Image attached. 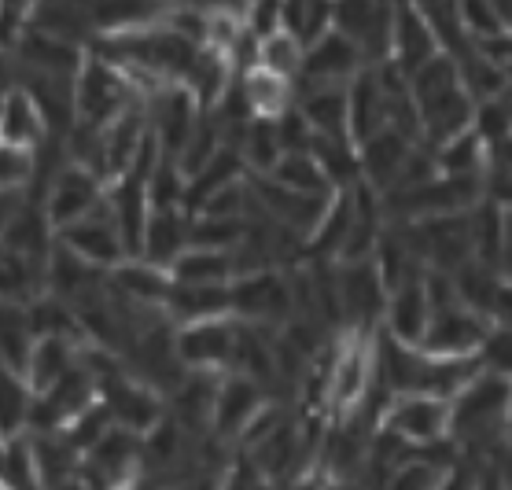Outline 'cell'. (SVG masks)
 <instances>
[{
  "label": "cell",
  "mask_w": 512,
  "mask_h": 490,
  "mask_svg": "<svg viewBox=\"0 0 512 490\" xmlns=\"http://www.w3.org/2000/svg\"><path fill=\"white\" fill-rule=\"evenodd\" d=\"M347 129L354 144H365L376 137L380 129H387V100H384V82L380 70L365 67L347 85Z\"/></svg>",
  "instance_id": "obj_23"
},
{
  "label": "cell",
  "mask_w": 512,
  "mask_h": 490,
  "mask_svg": "<svg viewBox=\"0 0 512 490\" xmlns=\"http://www.w3.org/2000/svg\"><path fill=\"white\" fill-rule=\"evenodd\" d=\"M361 70H365V59H361L358 48L350 45L343 34L328 30L317 45L306 48L303 70H299V78H295V82H303V85H350Z\"/></svg>",
  "instance_id": "obj_17"
},
{
  "label": "cell",
  "mask_w": 512,
  "mask_h": 490,
  "mask_svg": "<svg viewBox=\"0 0 512 490\" xmlns=\"http://www.w3.org/2000/svg\"><path fill=\"white\" fill-rule=\"evenodd\" d=\"M192 247V214L185 207H152L140 258L159 269H170Z\"/></svg>",
  "instance_id": "obj_20"
},
{
  "label": "cell",
  "mask_w": 512,
  "mask_h": 490,
  "mask_svg": "<svg viewBox=\"0 0 512 490\" xmlns=\"http://www.w3.org/2000/svg\"><path fill=\"white\" fill-rule=\"evenodd\" d=\"M236 85H240V96H244L251 118H258V122H277L295 107V82L280 78L273 70L251 67L244 74H236Z\"/></svg>",
  "instance_id": "obj_26"
},
{
  "label": "cell",
  "mask_w": 512,
  "mask_h": 490,
  "mask_svg": "<svg viewBox=\"0 0 512 490\" xmlns=\"http://www.w3.org/2000/svg\"><path fill=\"white\" fill-rule=\"evenodd\" d=\"M111 490H144L140 483H122V487H111Z\"/></svg>",
  "instance_id": "obj_45"
},
{
  "label": "cell",
  "mask_w": 512,
  "mask_h": 490,
  "mask_svg": "<svg viewBox=\"0 0 512 490\" xmlns=\"http://www.w3.org/2000/svg\"><path fill=\"white\" fill-rule=\"evenodd\" d=\"M494 15H498L505 37H512V0H494Z\"/></svg>",
  "instance_id": "obj_43"
},
{
  "label": "cell",
  "mask_w": 512,
  "mask_h": 490,
  "mask_svg": "<svg viewBox=\"0 0 512 490\" xmlns=\"http://www.w3.org/2000/svg\"><path fill=\"white\" fill-rule=\"evenodd\" d=\"M104 196H107V185L100 177H93L89 170H82V166L67 163L56 174V181L45 188L41 207H45L48 222L56 225V233H59V229H67V225L89 218V214L104 203Z\"/></svg>",
  "instance_id": "obj_12"
},
{
  "label": "cell",
  "mask_w": 512,
  "mask_h": 490,
  "mask_svg": "<svg viewBox=\"0 0 512 490\" xmlns=\"http://www.w3.org/2000/svg\"><path fill=\"white\" fill-rule=\"evenodd\" d=\"M269 181H277L280 188H288V192H303V196H336L332 185H328V177L321 174V166L310 152H299V155H284L277 163V170L269 174Z\"/></svg>",
  "instance_id": "obj_34"
},
{
  "label": "cell",
  "mask_w": 512,
  "mask_h": 490,
  "mask_svg": "<svg viewBox=\"0 0 512 490\" xmlns=\"http://www.w3.org/2000/svg\"><path fill=\"white\" fill-rule=\"evenodd\" d=\"M428 325H431V299L424 277L406 280V284H398V288L387 292L380 336L406 343V347H420L424 336H428Z\"/></svg>",
  "instance_id": "obj_13"
},
{
  "label": "cell",
  "mask_w": 512,
  "mask_h": 490,
  "mask_svg": "<svg viewBox=\"0 0 512 490\" xmlns=\"http://www.w3.org/2000/svg\"><path fill=\"white\" fill-rule=\"evenodd\" d=\"M505 443H512V387H509V406H505Z\"/></svg>",
  "instance_id": "obj_44"
},
{
  "label": "cell",
  "mask_w": 512,
  "mask_h": 490,
  "mask_svg": "<svg viewBox=\"0 0 512 490\" xmlns=\"http://www.w3.org/2000/svg\"><path fill=\"white\" fill-rule=\"evenodd\" d=\"M56 244L63 247V251H70L74 258H82L85 266L100 269V273H111V269H118L122 262H129L122 233H118L115 218H111V210H107V196L89 218L67 225V229H59Z\"/></svg>",
  "instance_id": "obj_9"
},
{
  "label": "cell",
  "mask_w": 512,
  "mask_h": 490,
  "mask_svg": "<svg viewBox=\"0 0 512 490\" xmlns=\"http://www.w3.org/2000/svg\"><path fill=\"white\" fill-rule=\"evenodd\" d=\"M439 56V45L431 37V26L420 12V4H395V34H391V67L402 74H417L428 59Z\"/></svg>",
  "instance_id": "obj_21"
},
{
  "label": "cell",
  "mask_w": 512,
  "mask_h": 490,
  "mask_svg": "<svg viewBox=\"0 0 512 490\" xmlns=\"http://www.w3.org/2000/svg\"><path fill=\"white\" fill-rule=\"evenodd\" d=\"M490 317L468 310L461 299L431 306V325L420 347L435 358H479V350L490 336Z\"/></svg>",
  "instance_id": "obj_7"
},
{
  "label": "cell",
  "mask_w": 512,
  "mask_h": 490,
  "mask_svg": "<svg viewBox=\"0 0 512 490\" xmlns=\"http://www.w3.org/2000/svg\"><path fill=\"white\" fill-rule=\"evenodd\" d=\"M280 30L303 48L317 45L332 30V4H280Z\"/></svg>",
  "instance_id": "obj_36"
},
{
  "label": "cell",
  "mask_w": 512,
  "mask_h": 490,
  "mask_svg": "<svg viewBox=\"0 0 512 490\" xmlns=\"http://www.w3.org/2000/svg\"><path fill=\"white\" fill-rule=\"evenodd\" d=\"M376 432L406 450H435L454 443V402L435 395H391L380 409Z\"/></svg>",
  "instance_id": "obj_2"
},
{
  "label": "cell",
  "mask_w": 512,
  "mask_h": 490,
  "mask_svg": "<svg viewBox=\"0 0 512 490\" xmlns=\"http://www.w3.org/2000/svg\"><path fill=\"white\" fill-rule=\"evenodd\" d=\"M174 284H192V288H229L236 280V262L229 251L214 247H188L174 266L166 269Z\"/></svg>",
  "instance_id": "obj_29"
},
{
  "label": "cell",
  "mask_w": 512,
  "mask_h": 490,
  "mask_svg": "<svg viewBox=\"0 0 512 490\" xmlns=\"http://www.w3.org/2000/svg\"><path fill=\"white\" fill-rule=\"evenodd\" d=\"M498 273H501V280H512V210H501V236H498Z\"/></svg>",
  "instance_id": "obj_42"
},
{
  "label": "cell",
  "mask_w": 512,
  "mask_h": 490,
  "mask_svg": "<svg viewBox=\"0 0 512 490\" xmlns=\"http://www.w3.org/2000/svg\"><path fill=\"white\" fill-rule=\"evenodd\" d=\"M0 487L4 490H41L30 432L15 435V439H4V450H0Z\"/></svg>",
  "instance_id": "obj_33"
},
{
  "label": "cell",
  "mask_w": 512,
  "mask_h": 490,
  "mask_svg": "<svg viewBox=\"0 0 512 490\" xmlns=\"http://www.w3.org/2000/svg\"><path fill=\"white\" fill-rule=\"evenodd\" d=\"M303 56L306 48L288 34V30H277V34H269L258 41V67L262 70H273L280 78H299V70H303Z\"/></svg>",
  "instance_id": "obj_38"
},
{
  "label": "cell",
  "mask_w": 512,
  "mask_h": 490,
  "mask_svg": "<svg viewBox=\"0 0 512 490\" xmlns=\"http://www.w3.org/2000/svg\"><path fill=\"white\" fill-rule=\"evenodd\" d=\"M454 472L450 461H435V457H413L406 454V461L384 479L380 490H443L446 476Z\"/></svg>",
  "instance_id": "obj_35"
},
{
  "label": "cell",
  "mask_w": 512,
  "mask_h": 490,
  "mask_svg": "<svg viewBox=\"0 0 512 490\" xmlns=\"http://www.w3.org/2000/svg\"><path fill=\"white\" fill-rule=\"evenodd\" d=\"M107 284H111V292L126 295L133 303L163 310L166 292H170V273L144 262V258H129V262H122L118 269L107 273Z\"/></svg>",
  "instance_id": "obj_28"
},
{
  "label": "cell",
  "mask_w": 512,
  "mask_h": 490,
  "mask_svg": "<svg viewBox=\"0 0 512 490\" xmlns=\"http://www.w3.org/2000/svg\"><path fill=\"white\" fill-rule=\"evenodd\" d=\"M269 402L266 387H258L255 380L236 373H225L218 380V395H214V417H210V435L218 439H240L244 428L255 420V413Z\"/></svg>",
  "instance_id": "obj_15"
},
{
  "label": "cell",
  "mask_w": 512,
  "mask_h": 490,
  "mask_svg": "<svg viewBox=\"0 0 512 490\" xmlns=\"http://www.w3.org/2000/svg\"><path fill=\"white\" fill-rule=\"evenodd\" d=\"M229 306H233V321H240V325L280 332V328L291 321V314H295L288 269L240 273V277L229 284Z\"/></svg>",
  "instance_id": "obj_6"
},
{
  "label": "cell",
  "mask_w": 512,
  "mask_h": 490,
  "mask_svg": "<svg viewBox=\"0 0 512 490\" xmlns=\"http://www.w3.org/2000/svg\"><path fill=\"white\" fill-rule=\"evenodd\" d=\"M107 210H111L118 233H122V244H126L129 258H140L144 229H148V218H152V199H148L144 177L126 174L122 181L107 185Z\"/></svg>",
  "instance_id": "obj_19"
},
{
  "label": "cell",
  "mask_w": 512,
  "mask_h": 490,
  "mask_svg": "<svg viewBox=\"0 0 512 490\" xmlns=\"http://www.w3.org/2000/svg\"><path fill=\"white\" fill-rule=\"evenodd\" d=\"M409 93L417 107L420 144H428L431 152L476 126V100L468 96L461 74L446 56L428 59L417 74H409Z\"/></svg>",
  "instance_id": "obj_1"
},
{
  "label": "cell",
  "mask_w": 512,
  "mask_h": 490,
  "mask_svg": "<svg viewBox=\"0 0 512 490\" xmlns=\"http://www.w3.org/2000/svg\"><path fill=\"white\" fill-rule=\"evenodd\" d=\"M332 30L358 48L365 67L391 63L395 4H332Z\"/></svg>",
  "instance_id": "obj_8"
},
{
  "label": "cell",
  "mask_w": 512,
  "mask_h": 490,
  "mask_svg": "<svg viewBox=\"0 0 512 490\" xmlns=\"http://www.w3.org/2000/svg\"><path fill=\"white\" fill-rule=\"evenodd\" d=\"M78 358H82V343L59 336H37L34 350H30V358L23 365V380L30 387V395H48L78 365Z\"/></svg>",
  "instance_id": "obj_24"
},
{
  "label": "cell",
  "mask_w": 512,
  "mask_h": 490,
  "mask_svg": "<svg viewBox=\"0 0 512 490\" xmlns=\"http://www.w3.org/2000/svg\"><path fill=\"white\" fill-rule=\"evenodd\" d=\"M34 26L45 34L78 48H93L96 30L89 19V4H34Z\"/></svg>",
  "instance_id": "obj_30"
},
{
  "label": "cell",
  "mask_w": 512,
  "mask_h": 490,
  "mask_svg": "<svg viewBox=\"0 0 512 490\" xmlns=\"http://www.w3.org/2000/svg\"><path fill=\"white\" fill-rule=\"evenodd\" d=\"M30 443H34V461H37L41 490H67L78 483L82 454L67 443V435L63 432H30Z\"/></svg>",
  "instance_id": "obj_27"
},
{
  "label": "cell",
  "mask_w": 512,
  "mask_h": 490,
  "mask_svg": "<svg viewBox=\"0 0 512 490\" xmlns=\"http://www.w3.org/2000/svg\"><path fill=\"white\" fill-rule=\"evenodd\" d=\"M174 350L188 373H233L236 354V321H203V325L174 328Z\"/></svg>",
  "instance_id": "obj_10"
},
{
  "label": "cell",
  "mask_w": 512,
  "mask_h": 490,
  "mask_svg": "<svg viewBox=\"0 0 512 490\" xmlns=\"http://www.w3.org/2000/svg\"><path fill=\"white\" fill-rule=\"evenodd\" d=\"M332 292H336L339 332H361V336L380 332L387 284L373 262H332Z\"/></svg>",
  "instance_id": "obj_4"
},
{
  "label": "cell",
  "mask_w": 512,
  "mask_h": 490,
  "mask_svg": "<svg viewBox=\"0 0 512 490\" xmlns=\"http://www.w3.org/2000/svg\"><path fill=\"white\" fill-rule=\"evenodd\" d=\"M48 140H52V129H48L37 100L26 93L23 85H12L0 96V144L37 155Z\"/></svg>",
  "instance_id": "obj_18"
},
{
  "label": "cell",
  "mask_w": 512,
  "mask_h": 490,
  "mask_svg": "<svg viewBox=\"0 0 512 490\" xmlns=\"http://www.w3.org/2000/svg\"><path fill=\"white\" fill-rule=\"evenodd\" d=\"M490 325L494 328H512V280H501L494 303H490Z\"/></svg>",
  "instance_id": "obj_41"
},
{
  "label": "cell",
  "mask_w": 512,
  "mask_h": 490,
  "mask_svg": "<svg viewBox=\"0 0 512 490\" xmlns=\"http://www.w3.org/2000/svg\"><path fill=\"white\" fill-rule=\"evenodd\" d=\"M140 100L144 96L137 93V85L129 82L126 70L89 52L82 74L74 78V126L107 129Z\"/></svg>",
  "instance_id": "obj_3"
},
{
  "label": "cell",
  "mask_w": 512,
  "mask_h": 490,
  "mask_svg": "<svg viewBox=\"0 0 512 490\" xmlns=\"http://www.w3.org/2000/svg\"><path fill=\"white\" fill-rule=\"evenodd\" d=\"M295 111L314 129V137H347V85H303L295 82Z\"/></svg>",
  "instance_id": "obj_22"
},
{
  "label": "cell",
  "mask_w": 512,
  "mask_h": 490,
  "mask_svg": "<svg viewBox=\"0 0 512 490\" xmlns=\"http://www.w3.org/2000/svg\"><path fill=\"white\" fill-rule=\"evenodd\" d=\"M30 409H34V395H30L23 373L0 365V439L30 432Z\"/></svg>",
  "instance_id": "obj_32"
},
{
  "label": "cell",
  "mask_w": 512,
  "mask_h": 490,
  "mask_svg": "<svg viewBox=\"0 0 512 490\" xmlns=\"http://www.w3.org/2000/svg\"><path fill=\"white\" fill-rule=\"evenodd\" d=\"M0 251L26 262H48L56 251V225L48 222V214L34 199H19L4 222L0 233Z\"/></svg>",
  "instance_id": "obj_14"
},
{
  "label": "cell",
  "mask_w": 512,
  "mask_h": 490,
  "mask_svg": "<svg viewBox=\"0 0 512 490\" xmlns=\"http://www.w3.org/2000/svg\"><path fill=\"white\" fill-rule=\"evenodd\" d=\"M0 490H4V487H0Z\"/></svg>",
  "instance_id": "obj_46"
},
{
  "label": "cell",
  "mask_w": 512,
  "mask_h": 490,
  "mask_svg": "<svg viewBox=\"0 0 512 490\" xmlns=\"http://www.w3.org/2000/svg\"><path fill=\"white\" fill-rule=\"evenodd\" d=\"M163 314L174 328L203 325V321H225V317H233L229 288H192V284H174L170 280Z\"/></svg>",
  "instance_id": "obj_25"
},
{
  "label": "cell",
  "mask_w": 512,
  "mask_h": 490,
  "mask_svg": "<svg viewBox=\"0 0 512 490\" xmlns=\"http://www.w3.org/2000/svg\"><path fill=\"white\" fill-rule=\"evenodd\" d=\"M34 343H37V332H34V321H30V306L0 303V365L23 373Z\"/></svg>",
  "instance_id": "obj_31"
},
{
  "label": "cell",
  "mask_w": 512,
  "mask_h": 490,
  "mask_svg": "<svg viewBox=\"0 0 512 490\" xmlns=\"http://www.w3.org/2000/svg\"><path fill=\"white\" fill-rule=\"evenodd\" d=\"M479 369L512 384V328H490L487 343L479 350Z\"/></svg>",
  "instance_id": "obj_40"
},
{
  "label": "cell",
  "mask_w": 512,
  "mask_h": 490,
  "mask_svg": "<svg viewBox=\"0 0 512 490\" xmlns=\"http://www.w3.org/2000/svg\"><path fill=\"white\" fill-rule=\"evenodd\" d=\"M144 107H148V129H152L159 152H163L166 159H177V152L185 148L188 137L196 133L199 118H203L199 104L181 89V85H163V89H155V93L144 100Z\"/></svg>",
  "instance_id": "obj_11"
},
{
  "label": "cell",
  "mask_w": 512,
  "mask_h": 490,
  "mask_svg": "<svg viewBox=\"0 0 512 490\" xmlns=\"http://www.w3.org/2000/svg\"><path fill=\"white\" fill-rule=\"evenodd\" d=\"M509 380L479 373L454 398V439L468 446L505 443V406H509Z\"/></svg>",
  "instance_id": "obj_5"
},
{
  "label": "cell",
  "mask_w": 512,
  "mask_h": 490,
  "mask_svg": "<svg viewBox=\"0 0 512 490\" xmlns=\"http://www.w3.org/2000/svg\"><path fill=\"white\" fill-rule=\"evenodd\" d=\"M34 23V4H0V52L12 56L19 52L23 37Z\"/></svg>",
  "instance_id": "obj_39"
},
{
  "label": "cell",
  "mask_w": 512,
  "mask_h": 490,
  "mask_svg": "<svg viewBox=\"0 0 512 490\" xmlns=\"http://www.w3.org/2000/svg\"><path fill=\"white\" fill-rule=\"evenodd\" d=\"M413 148H417V140L402 137L395 129H380L376 137L358 144L361 185L373 188L376 196H387V192L398 185V177L406 170V159Z\"/></svg>",
  "instance_id": "obj_16"
},
{
  "label": "cell",
  "mask_w": 512,
  "mask_h": 490,
  "mask_svg": "<svg viewBox=\"0 0 512 490\" xmlns=\"http://www.w3.org/2000/svg\"><path fill=\"white\" fill-rule=\"evenodd\" d=\"M37 181V155L0 144V199H26Z\"/></svg>",
  "instance_id": "obj_37"
}]
</instances>
